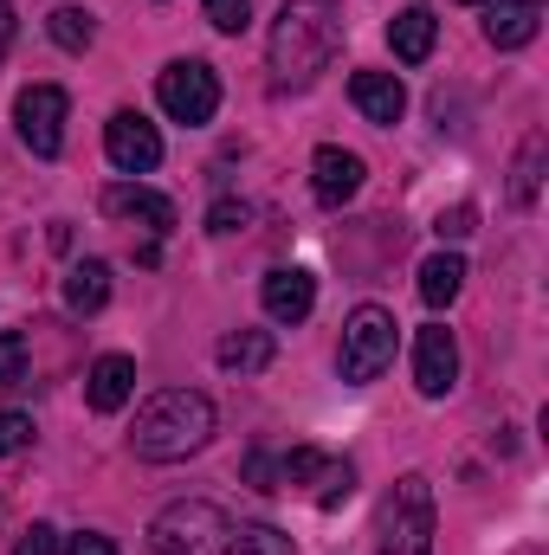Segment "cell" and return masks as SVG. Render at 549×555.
<instances>
[{
	"instance_id": "3957f363",
	"label": "cell",
	"mask_w": 549,
	"mask_h": 555,
	"mask_svg": "<svg viewBox=\"0 0 549 555\" xmlns=\"http://www.w3.org/2000/svg\"><path fill=\"white\" fill-rule=\"evenodd\" d=\"M227 550H233V524L207 498H181L149 524V555H227Z\"/></svg>"
},
{
	"instance_id": "9a60e30c",
	"label": "cell",
	"mask_w": 549,
	"mask_h": 555,
	"mask_svg": "<svg viewBox=\"0 0 549 555\" xmlns=\"http://www.w3.org/2000/svg\"><path fill=\"white\" fill-rule=\"evenodd\" d=\"M433 39H439L433 7H401V13L388 20V46H395L401 65H426V59H433Z\"/></svg>"
},
{
	"instance_id": "7402d4cb",
	"label": "cell",
	"mask_w": 549,
	"mask_h": 555,
	"mask_svg": "<svg viewBox=\"0 0 549 555\" xmlns=\"http://www.w3.org/2000/svg\"><path fill=\"white\" fill-rule=\"evenodd\" d=\"M227 555H297V550H291V537L272 530V524H246V530H233V550Z\"/></svg>"
},
{
	"instance_id": "5b68a950",
	"label": "cell",
	"mask_w": 549,
	"mask_h": 555,
	"mask_svg": "<svg viewBox=\"0 0 549 555\" xmlns=\"http://www.w3.org/2000/svg\"><path fill=\"white\" fill-rule=\"evenodd\" d=\"M395 343H401V323L382 310V304H362L349 323H343V382H375V375H388L395 369Z\"/></svg>"
},
{
	"instance_id": "4316f807",
	"label": "cell",
	"mask_w": 549,
	"mask_h": 555,
	"mask_svg": "<svg viewBox=\"0 0 549 555\" xmlns=\"http://www.w3.org/2000/svg\"><path fill=\"white\" fill-rule=\"evenodd\" d=\"M472 227H478V207H452V214H439V220H433V233H439V240H465Z\"/></svg>"
},
{
	"instance_id": "603a6c76",
	"label": "cell",
	"mask_w": 549,
	"mask_h": 555,
	"mask_svg": "<svg viewBox=\"0 0 549 555\" xmlns=\"http://www.w3.org/2000/svg\"><path fill=\"white\" fill-rule=\"evenodd\" d=\"M323 472H330V459H323L317 446H297V452L278 465V478H284V485H310V478H323Z\"/></svg>"
},
{
	"instance_id": "4fadbf2b",
	"label": "cell",
	"mask_w": 549,
	"mask_h": 555,
	"mask_svg": "<svg viewBox=\"0 0 549 555\" xmlns=\"http://www.w3.org/2000/svg\"><path fill=\"white\" fill-rule=\"evenodd\" d=\"M130 395H137V362H130V356H98L91 375H85V401H91L98 414H117Z\"/></svg>"
},
{
	"instance_id": "44dd1931",
	"label": "cell",
	"mask_w": 549,
	"mask_h": 555,
	"mask_svg": "<svg viewBox=\"0 0 549 555\" xmlns=\"http://www.w3.org/2000/svg\"><path fill=\"white\" fill-rule=\"evenodd\" d=\"M46 33H52V46H65V52H85L91 46V13H78V7H59L52 20H46Z\"/></svg>"
},
{
	"instance_id": "30bf717a",
	"label": "cell",
	"mask_w": 549,
	"mask_h": 555,
	"mask_svg": "<svg viewBox=\"0 0 549 555\" xmlns=\"http://www.w3.org/2000/svg\"><path fill=\"white\" fill-rule=\"evenodd\" d=\"M362 155L356 149H336V142H323L317 155H310V188H317V201L323 207H343V201H356L362 194Z\"/></svg>"
},
{
	"instance_id": "5bb4252c",
	"label": "cell",
	"mask_w": 549,
	"mask_h": 555,
	"mask_svg": "<svg viewBox=\"0 0 549 555\" xmlns=\"http://www.w3.org/2000/svg\"><path fill=\"white\" fill-rule=\"evenodd\" d=\"M537 20H544V0H491V20H485V39L498 52H518L537 39Z\"/></svg>"
},
{
	"instance_id": "cb8c5ba5",
	"label": "cell",
	"mask_w": 549,
	"mask_h": 555,
	"mask_svg": "<svg viewBox=\"0 0 549 555\" xmlns=\"http://www.w3.org/2000/svg\"><path fill=\"white\" fill-rule=\"evenodd\" d=\"M201 13H207V26H220V33H246V26H253V0H201Z\"/></svg>"
},
{
	"instance_id": "8fae6325",
	"label": "cell",
	"mask_w": 549,
	"mask_h": 555,
	"mask_svg": "<svg viewBox=\"0 0 549 555\" xmlns=\"http://www.w3.org/2000/svg\"><path fill=\"white\" fill-rule=\"evenodd\" d=\"M349 98H356V111H362L369 124H382V130H395V124L408 117V91H401L395 72H356V78H349Z\"/></svg>"
},
{
	"instance_id": "7c38bea8",
	"label": "cell",
	"mask_w": 549,
	"mask_h": 555,
	"mask_svg": "<svg viewBox=\"0 0 549 555\" xmlns=\"http://www.w3.org/2000/svg\"><path fill=\"white\" fill-rule=\"evenodd\" d=\"M310 310H317V278L304 272V266L266 272V317H272V323H304Z\"/></svg>"
},
{
	"instance_id": "ba28073f",
	"label": "cell",
	"mask_w": 549,
	"mask_h": 555,
	"mask_svg": "<svg viewBox=\"0 0 549 555\" xmlns=\"http://www.w3.org/2000/svg\"><path fill=\"white\" fill-rule=\"evenodd\" d=\"M452 382H459V343H452L446 323H426V330L413 336V388H420L426 401H439Z\"/></svg>"
},
{
	"instance_id": "484cf974",
	"label": "cell",
	"mask_w": 549,
	"mask_h": 555,
	"mask_svg": "<svg viewBox=\"0 0 549 555\" xmlns=\"http://www.w3.org/2000/svg\"><path fill=\"white\" fill-rule=\"evenodd\" d=\"M253 220V207L246 201H214V214H207V233H240Z\"/></svg>"
},
{
	"instance_id": "6da1fadb",
	"label": "cell",
	"mask_w": 549,
	"mask_h": 555,
	"mask_svg": "<svg viewBox=\"0 0 549 555\" xmlns=\"http://www.w3.org/2000/svg\"><path fill=\"white\" fill-rule=\"evenodd\" d=\"M343 46V0H284L272 20V85L304 91Z\"/></svg>"
},
{
	"instance_id": "9c48e42d",
	"label": "cell",
	"mask_w": 549,
	"mask_h": 555,
	"mask_svg": "<svg viewBox=\"0 0 549 555\" xmlns=\"http://www.w3.org/2000/svg\"><path fill=\"white\" fill-rule=\"evenodd\" d=\"M104 155H111L124 175H149V168L162 162V137H155V124H149L142 111H117V117L104 124Z\"/></svg>"
},
{
	"instance_id": "f546056e",
	"label": "cell",
	"mask_w": 549,
	"mask_h": 555,
	"mask_svg": "<svg viewBox=\"0 0 549 555\" xmlns=\"http://www.w3.org/2000/svg\"><path fill=\"white\" fill-rule=\"evenodd\" d=\"M246 478H253L259 491H284V485H278V465L266 459V452H253V459H246Z\"/></svg>"
},
{
	"instance_id": "f1b7e54d",
	"label": "cell",
	"mask_w": 549,
	"mask_h": 555,
	"mask_svg": "<svg viewBox=\"0 0 549 555\" xmlns=\"http://www.w3.org/2000/svg\"><path fill=\"white\" fill-rule=\"evenodd\" d=\"M52 550H59V530H52V524H33V530L20 537V550H13V555H52Z\"/></svg>"
},
{
	"instance_id": "e0dca14e",
	"label": "cell",
	"mask_w": 549,
	"mask_h": 555,
	"mask_svg": "<svg viewBox=\"0 0 549 555\" xmlns=\"http://www.w3.org/2000/svg\"><path fill=\"white\" fill-rule=\"evenodd\" d=\"M214 356H220V369H233V375H259V369H272L278 343H272V330H227Z\"/></svg>"
},
{
	"instance_id": "52a82bcc",
	"label": "cell",
	"mask_w": 549,
	"mask_h": 555,
	"mask_svg": "<svg viewBox=\"0 0 549 555\" xmlns=\"http://www.w3.org/2000/svg\"><path fill=\"white\" fill-rule=\"evenodd\" d=\"M65 111H72V98H65L59 85H33V91H20V104H13L20 142H26L33 155H59V142H65Z\"/></svg>"
},
{
	"instance_id": "4dcf8cb0",
	"label": "cell",
	"mask_w": 549,
	"mask_h": 555,
	"mask_svg": "<svg viewBox=\"0 0 549 555\" xmlns=\"http://www.w3.org/2000/svg\"><path fill=\"white\" fill-rule=\"evenodd\" d=\"M65 555H117V543H111V537H98V530H85V537H72V543H65Z\"/></svg>"
},
{
	"instance_id": "d4e9b609",
	"label": "cell",
	"mask_w": 549,
	"mask_h": 555,
	"mask_svg": "<svg viewBox=\"0 0 549 555\" xmlns=\"http://www.w3.org/2000/svg\"><path fill=\"white\" fill-rule=\"evenodd\" d=\"M26 336L20 330H0V388H13V382H26Z\"/></svg>"
},
{
	"instance_id": "2e32d148",
	"label": "cell",
	"mask_w": 549,
	"mask_h": 555,
	"mask_svg": "<svg viewBox=\"0 0 549 555\" xmlns=\"http://www.w3.org/2000/svg\"><path fill=\"white\" fill-rule=\"evenodd\" d=\"M104 214H117V220H142L149 233H175V201H162V194H149V188H104Z\"/></svg>"
},
{
	"instance_id": "277c9868",
	"label": "cell",
	"mask_w": 549,
	"mask_h": 555,
	"mask_svg": "<svg viewBox=\"0 0 549 555\" xmlns=\"http://www.w3.org/2000/svg\"><path fill=\"white\" fill-rule=\"evenodd\" d=\"M375 543L382 555H433V485L408 472L388 504H382V524H375Z\"/></svg>"
},
{
	"instance_id": "ffe728a7",
	"label": "cell",
	"mask_w": 549,
	"mask_h": 555,
	"mask_svg": "<svg viewBox=\"0 0 549 555\" xmlns=\"http://www.w3.org/2000/svg\"><path fill=\"white\" fill-rule=\"evenodd\" d=\"M544 155H549V137H544V130H531V137H524V149H518V168H511V207H531V201H537Z\"/></svg>"
},
{
	"instance_id": "ac0fdd59",
	"label": "cell",
	"mask_w": 549,
	"mask_h": 555,
	"mask_svg": "<svg viewBox=\"0 0 549 555\" xmlns=\"http://www.w3.org/2000/svg\"><path fill=\"white\" fill-rule=\"evenodd\" d=\"M104 304H111V266L104 259H85L65 272V310L72 317H98Z\"/></svg>"
},
{
	"instance_id": "83f0119b",
	"label": "cell",
	"mask_w": 549,
	"mask_h": 555,
	"mask_svg": "<svg viewBox=\"0 0 549 555\" xmlns=\"http://www.w3.org/2000/svg\"><path fill=\"white\" fill-rule=\"evenodd\" d=\"M26 439H33V420H26V414H0V459H7V452H20Z\"/></svg>"
},
{
	"instance_id": "d6986e66",
	"label": "cell",
	"mask_w": 549,
	"mask_h": 555,
	"mask_svg": "<svg viewBox=\"0 0 549 555\" xmlns=\"http://www.w3.org/2000/svg\"><path fill=\"white\" fill-rule=\"evenodd\" d=\"M459 284H465V259L459 253H433L426 266H420V304H452L459 297Z\"/></svg>"
},
{
	"instance_id": "8992f818",
	"label": "cell",
	"mask_w": 549,
	"mask_h": 555,
	"mask_svg": "<svg viewBox=\"0 0 549 555\" xmlns=\"http://www.w3.org/2000/svg\"><path fill=\"white\" fill-rule=\"evenodd\" d=\"M155 98H162V111H168L175 124H214V111H220V78H214L207 59H175V65L155 78Z\"/></svg>"
},
{
	"instance_id": "d6a6232c",
	"label": "cell",
	"mask_w": 549,
	"mask_h": 555,
	"mask_svg": "<svg viewBox=\"0 0 549 555\" xmlns=\"http://www.w3.org/2000/svg\"><path fill=\"white\" fill-rule=\"evenodd\" d=\"M459 7H485V0H459Z\"/></svg>"
},
{
	"instance_id": "7a4b0ae2",
	"label": "cell",
	"mask_w": 549,
	"mask_h": 555,
	"mask_svg": "<svg viewBox=\"0 0 549 555\" xmlns=\"http://www.w3.org/2000/svg\"><path fill=\"white\" fill-rule=\"evenodd\" d=\"M207 439H214V401L194 395V388H162L155 401H142L137 433H130L137 459H155V465L188 459V452H201Z\"/></svg>"
},
{
	"instance_id": "1f68e13d",
	"label": "cell",
	"mask_w": 549,
	"mask_h": 555,
	"mask_svg": "<svg viewBox=\"0 0 549 555\" xmlns=\"http://www.w3.org/2000/svg\"><path fill=\"white\" fill-rule=\"evenodd\" d=\"M7 46H13V7L0 0V59H7Z\"/></svg>"
}]
</instances>
